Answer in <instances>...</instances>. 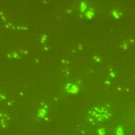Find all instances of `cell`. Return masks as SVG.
<instances>
[{
    "mask_svg": "<svg viewBox=\"0 0 135 135\" xmlns=\"http://www.w3.org/2000/svg\"><path fill=\"white\" fill-rule=\"evenodd\" d=\"M109 108L104 105L96 106L89 112V121L93 123H99L106 121L111 117Z\"/></svg>",
    "mask_w": 135,
    "mask_h": 135,
    "instance_id": "cell-1",
    "label": "cell"
}]
</instances>
